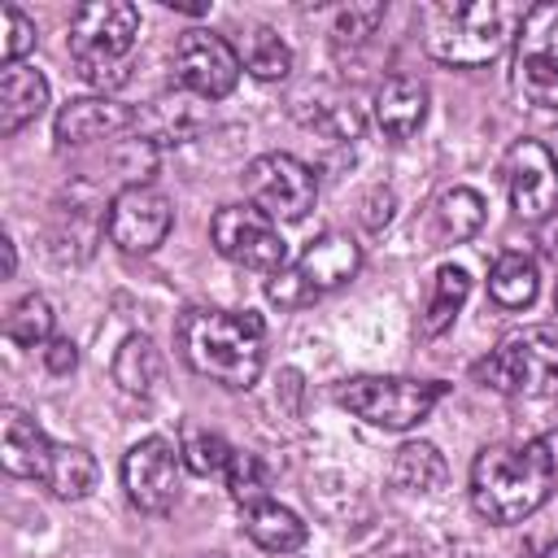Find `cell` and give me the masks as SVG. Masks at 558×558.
I'll use <instances>...</instances> for the list:
<instances>
[{
  "mask_svg": "<svg viewBox=\"0 0 558 558\" xmlns=\"http://www.w3.org/2000/svg\"><path fill=\"white\" fill-rule=\"evenodd\" d=\"M384 22V4H349L336 13V35L340 39H366Z\"/></svg>",
  "mask_w": 558,
  "mask_h": 558,
  "instance_id": "1f68e13d",
  "label": "cell"
},
{
  "mask_svg": "<svg viewBox=\"0 0 558 558\" xmlns=\"http://www.w3.org/2000/svg\"><path fill=\"white\" fill-rule=\"evenodd\" d=\"M536 288H541V275H536V262L527 253H501L488 270V296L506 310H523L536 301Z\"/></svg>",
  "mask_w": 558,
  "mask_h": 558,
  "instance_id": "603a6c76",
  "label": "cell"
},
{
  "mask_svg": "<svg viewBox=\"0 0 558 558\" xmlns=\"http://www.w3.org/2000/svg\"><path fill=\"white\" fill-rule=\"evenodd\" d=\"M427 118V87L410 74H392L375 92V122L392 140H410Z\"/></svg>",
  "mask_w": 558,
  "mask_h": 558,
  "instance_id": "2e32d148",
  "label": "cell"
},
{
  "mask_svg": "<svg viewBox=\"0 0 558 558\" xmlns=\"http://www.w3.org/2000/svg\"><path fill=\"white\" fill-rule=\"evenodd\" d=\"M179 453H183V466H187L192 475H218V471H227V462H231L235 449H231L218 432L187 427L183 440H179Z\"/></svg>",
  "mask_w": 558,
  "mask_h": 558,
  "instance_id": "f546056e",
  "label": "cell"
},
{
  "mask_svg": "<svg viewBox=\"0 0 558 558\" xmlns=\"http://www.w3.org/2000/svg\"><path fill=\"white\" fill-rule=\"evenodd\" d=\"M44 362H48V371H52V375H70V371L78 366V349H74V340L52 336V340L44 344Z\"/></svg>",
  "mask_w": 558,
  "mask_h": 558,
  "instance_id": "d6a6232c",
  "label": "cell"
},
{
  "mask_svg": "<svg viewBox=\"0 0 558 558\" xmlns=\"http://www.w3.org/2000/svg\"><path fill=\"white\" fill-rule=\"evenodd\" d=\"M179 471H183L179 445L166 440V436H148V440L126 449V458H122V488H126L135 510L166 514L174 506V497H179Z\"/></svg>",
  "mask_w": 558,
  "mask_h": 558,
  "instance_id": "7c38bea8",
  "label": "cell"
},
{
  "mask_svg": "<svg viewBox=\"0 0 558 558\" xmlns=\"http://www.w3.org/2000/svg\"><path fill=\"white\" fill-rule=\"evenodd\" d=\"M174 227V209L170 196L157 192L153 183H126L113 192L109 214H105V231L122 253H153Z\"/></svg>",
  "mask_w": 558,
  "mask_h": 558,
  "instance_id": "8fae6325",
  "label": "cell"
},
{
  "mask_svg": "<svg viewBox=\"0 0 558 558\" xmlns=\"http://www.w3.org/2000/svg\"><path fill=\"white\" fill-rule=\"evenodd\" d=\"M201 558H227V554H201Z\"/></svg>",
  "mask_w": 558,
  "mask_h": 558,
  "instance_id": "d590c367",
  "label": "cell"
},
{
  "mask_svg": "<svg viewBox=\"0 0 558 558\" xmlns=\"http://www.w3.org/2000/svg\"><path fill=\"white\" fill-rule=\"evenodd\" d=\"M135 126L144 131L148 144H183V140H192V135L205 126L201 96H192V92L157 96V100L135 118Z\"/></svg>",
  "mask_w": 558,
  "mask_h": 558,
  "instance_id": "d6986e66",
  "label": "cell"
},
{
  "mask_svg": "<svg viewBox=\"0 0 558 558\" xmlns=\"http://www.w3.org/2000/svg\"><path fill=\"white\" fill-rule=\"evenodd\" d=\"M187 366L222 388H253L266 366V331L257 314L187 310L174 327Z\"/></svg>",
  "mask_w": 558,
  "mask_h": 558,
  "instance_id": "7a4b0ae2",
  "label": "cell"
},
{
  "mask_svg": "<svg viewBox=\"0 0 558 558\" xmlns=\"http://www.w3.org/2000/svg\"><path fill=\"white\" fill-rule=\"evenodd\" d=\"M514 92L536 109H558V4L523 9L514 35Z\"/></svg>",
  "mask_w": 558,
  "mask_h": 558,
  "instance_id": "ba28073f",
  "label": "cell"
},
{
  "mask_svg": "<svg viewBox=\"0 0 558 558\" xmlns=\"http://www.w3.org/2000/svg\"><path fill=\"white\" fill-rule=\"evenodd\" d=\"M140 39V9L131 0H92L70 17V57L92 87H122Z\"/></svg>",
  "mask_w": 558,
  "mask_h": 558,
  "instance_id": "277c9868",
  "label": "cell"
},
{
  "mask_svg": "<svg viewBox=\"0 0 558 558\" xmlns=\"http://www.w3.org/2000/svg\"><path fill=\"white\" fill-rule=\"evenodd\" d=\"M4 336H9L13 344H22V349L48 344V340H52V305H48L39 292L22 296V301L4 314Z\"/></svg>",
  "mask_w": 558,
  "mask_h": 558,
  "instance_id": "83f0119b",
  "label": "cell"
},
{
  "mask_svg": "<svg viewBox=\"0 0 558 558\" xmlns=\"http://www.w3.org/2000/svg\"><path fill=\"white\" fill-rule=\"evenodd\" d=\"M240 61H244L248 74L262 78V83H275V78H288V74H292V48H288L283 35L270 31V26H253V31L244 35Z\"/></svg>",
  "mask_w": 558,
  "mask_h": 558,
  "instance_id": "4316f807",
  "label": "cell"
},
{
  "mask_svg": "<svg viewBox=\"0 0 558 558\" xmlns=\"http://www.w3.org/2000/svg\"><path fill=\"white\" fill-rule=\"evenodd\" d=\"M445 475H449V466L432 440H405L392 453V484L401 493H436L445 484Z\"/></svg>",
  "mask_w": 558,
  "mask_h": 558,
  "instance_id": "7402d4cb",
  "label": "cell"
},
{
  "mask_svg": "<svg viewBox=\"0 0 558 558\" xmlns=\"http://www.w3.org/2000/svg\"><path fill=\"white\" fill-rule=\"evenodd\" d=\"M244 187L266 218L301 222L318 201V174L292 153H262L244 170Z\"/></svg>",
  "mask_w": 558,
  "mask_h": 558,
  "instance_id": "9c48e42d",
  "label": "cell"
},
{
  "mask_svg": "<svg viewBox=\"0 0 558 558\" xmlns=\"http://www.w3.org/2000/svg\"><path fill=\"white\" fill-rule=\"evenodd\" d=\"M357 270H362V248H357V240L344 235V231H327V235H318L292 266H283V270H275V275L266 279V296H270V305H279V310H301V305H314L318 296L344 288Z\"/></svg>",
  "mask_w": 558,
  "mask_h": 558,
  "instance_id": "52a82bcc",
  "label": "cell"
},
{
  "mask_svg": "<svg viewBox=\"0 0 558 558\" xmlns=\"http://www.w3.org/2000/svg\"><path fill=\"white\" fill-rule=\"evenodd\" d=\"M240 52L214 31H183L174 44V74L201 100H222L240 83Z\"/></svg>",
  "mask_w": 558,
  "mask_h": 558,
  "instance_id": "4fadbf2b",
  "label": "cell"
},
{
  "mask_svg": "<svg viewBox=\"0 0 558 558\" xmlns=\"http://www.w3.org/2000/svg\"><path fill=\"white\" fill-rule=\"evenodd\" d=\"M475 379L506 397H558V327H523L510 331L484 362H475Z\"/></svg>",
  "mask_w": 558,
  "mask_h": 558,
  "instance_id": "5b68a950",
  "label": "cell"
},
{
  "mask_svg": "<svg viewBox=\"0 0 558 558\" xmlns=\"http://www.w3.org/2000/svg\"><path fill=\"white\" fill-rule=\"evenodd\" d=\"M113 379L126 392H135V397H148L157 388V379H161V353L153 349L148 336H126L122 340V349L113 357Z\"/></svg>",
  "mask_w": 558,
  "mask_h": 558,
  "instance_id": "484cf974",
  "label": "cell"
},
{
  "mask_svg": "<svg viewBox=\"0 0 558 558\" xmlns=\"http://www.w3.org/2000/svg\"><path fill=\"white\" fill-rule=\"evenodd\" d=\"M48 453H52V440L39 432V423L31 414H22L17 405H9L4 410V427H0L4 471L9 475H22V480H39L44 466H48Z\"/></svg>",
  "mask_w": 558,
  "mask_h": 558,
  "instance_id": "e0dca14e",
  "label": "cell"
},
{
  "mask_svg": "<svg viewBox=\"0 0 558 558\" xmlns=\"http://www.w3.org/2000/svg\"><path fill=\"white\" fill-rule=\"evenodd\" d=\"M449 392V384L440 379H410V375H353L336 388V401L366 418L371 427H384V432H405V427H418L436 401Z\"/></svg>",
  "mask_w": 558,
  "mask_h": 558,
  "instance_id": "8992f818",
  "label": "cell"
},
{
  "mask_svg": "<svg viewBox=\"0 0 558 558\" xmlns=\"http://www.w3.org/2000/svg\"><path fill=\"white\" fill-rule=\"evenodd\" d=\"M227 493H231V501L240 510H248L257 501H270V475H266L257 453H244V449L231 453V462H227Z\"/></svg>",
  "mask_w": 558,
  "mask_h": 558,
  "instance_id": "f1b7e54d",
  "label": "cell"
},
{
  "mask_svg": "<svg viewBox=\"0 0 558 558\" xmlns=\"http://www.w3.org/2000/svg\"><path fill=\"white\" fill-rule=\"evenodd\" d=\"M558 488V462L545 436L519 445H488L471 462V506L488 523H523L536 514Z\"/></svg>",
  "mask_w": 558,
  "mask_h": 558,
  "instance_id": "6da1fadb",
  "label": "cell"
},
{
  "mask_svg": "<svg viewBox=\"0 0 558 558\" xmlns=\"http://www.w3.org/2000/svg\"><path fill=\"white\" fill-rule=\"evenodd\" d=\"M0 22H4V39H0L4 65H22V57L35 48V22L17 4H4L0 9Z\"/></svg>",
  "mask_w": 558,
  "mask_h": 558,
  "instance_id": "4dcf8cb0",
  "label": "cell"
},
{
  "mask_svg": "<svg viewBox=\"0 0 558 558\" xmlns=\"http://www.w3.org/2000/svg\"><path fill=\"white\" fill-rule=\"evenodd\" d=\"M554 310H558V288H554Z\"/></svg>",
  "mask_w": 558,
  "mask_h": 558,
  "instance_id": "8d00e7d4",
  "label": "cell"
},
{
  "mask_svg": "<svg viewBox=\"0 0 558 558\" xmlns=\"http://www.w3.org/2000/svg\"><path fill=\"white\" fill-rule=\"evenodd\" d=\"M209 240L227 262H235L244 270L275 275L288 266V244H283L275 218H266L257 205H222L209 222Z\"/></svg>",
  "mask_w": 558,
  "mask_h": 558,
  "instance_id": "30bf717a",
  "label": "cell"
},
{
  "mask_svg": "<svg viewBox=\"0 0 558 558\" xmlns=\"http://www.w3.org/2000/svg\"><path fill=\"white\" fill-rule=\"evenodd\" d=\"M135 109L109 100V96H83V100H70L61 105L57 122H52V135L61 148H83V144H96V140H109V135H122L135 126Z\"/></svg>",
  "mask_w": 558,
  "mask_h": 558,
  "instance_id": "9a60e30c",
  "label": "cell"
},
{
  "mask_svg": "<svg viewBox=\"0 0 558 558\" xmlns=\"http://www.w3.org/2000/svg\"><path fill=\"white\" fill-rule=\"evenodd\" d=\"M39 484L61 501H83L96 488V458L83 445H57L52 440V453H48Z\"/></svg>",
  "mask_w": 558,
  "mask_h": 558,
  "instance_id": "44dd1931",
  "label": "cell"
},
{
  "mask_svg": "<svg viewBox=\"0 0 558 558\" xmlns=\"http://www.w3.org/2000/svg\"><path fill=\"white\" fill-rule=\"evenodd\" d=\"M466 296H471V275H466V266L445 262V266L436 270V279H432V296H427V310H423V318H418V331H423V336H440V331L458 318V310H462Z\"/></svg>",
  "mask_w": 558,
  "mask_h": 558,
  "instance_id": "cb8c5ba5",
  "label": "cell"
},
{
  "mask_svg": "<svg viewBox=\"0 0 558 558\" xmlns=\"http://www.w3.org/2000/svg\"><path fill=\"white\" fill-rule=\"evenodd\" d=\"M0 248H4V275H13V266H17V253H13V240H0Z\"/></svg>",
  "mask_w": 558,
  "mask_h": 558,
  "instance_id": "836d02e7",
  "label": "cell"
},
{
  "mask_svg": "<svg viewBox=\"0 0 558 558\" xmlns=\"http://www.w3.org/2000/svg\"><path fill=\"white\" fill-rule=\"evenodd\" d=\"M545 445H549V453H554V462H558V427H554V432H545Z\"/></svg>",
  "mask_w": 558,
  "mask_h": 558,
  "instance_id": "e575fe53",
  "label": "cell"
},
{
  "mask_svg": "<svg viewBox=\"0 0 558 558\" xmlns=\"http://www.w3.org/2000/svg\"><path fill=\"white\" fill-rule=\"evenodd\" d=\"M510 209L523 222H545L558 214V157L541 140H519L506 153Z\"/></svg>",
  "mask_w": 558,
  "mask_h": 558,
  "instance_id": "5bb4252c",
  "label": "cell"
},
{
  "mask_svg": "<svg viewBox=\"0 0 558 558\" xmlns=\"http://www.w3.org/2000/svg\"><path fill=\"white\" fill-rule=\"evenodd\" d=\"M523 26V9L497 0H453L427 9V52L440 65H488Z\"/></svg>",
  "mask_w": 558,
  "mask_h": 558,
  "instance_id": "3957f363",
  "label": "cell"
},
{
  "mask_svg": "<svg viewBox=\"0 0 558 558\" xmlns=\"http://www.w3.org/2000/svg\"><path fill=\"white\" fill-rule=\"evenodd\" d=\"M48 105V78L31 65H4L0 74V135H17Z\"/></svg>",
  "mask_w": 558,
  "mask_h": 558,
  "instance_id": "ac0fdd59",
  "label": "cell"
},
{
  "mask_svg": "<svg viewBox=\"0 0 558 558\" xmlns=\"http://www.w3.org/2000/svg\"><path fill=\"white\" fill-rule=\"evenodd\" d=\"M244 532L257 549L266 554H292L305 545V523L296 510L279 506V501H257L244 510Z\"/></svg>",
  "mask_w": 558,
  "mask_h": 558,
  "instance_id": "ffe728a7",
  "label": "cell"
},
{
  "mask_svg": "<svg viewBox=\"0 0 558 558\" xmlns=\"http://www.w3.org/2000/svg\"><path fill=\"white\" fill-rule=\"evenodd\" d=\"M432 218H436V240L462 244V240H471L484 227V196L475 187H449L436 201Z\"/></svg>",
  "mask_w": 558,
  "mask_h": 558,
  "instance_id": "d4e9b609",
  "label": "cell"
},
{
  "mask_svg": "<svg viewBox=\"0 0 558 558\" xmlns=\"http://www.w3.org/2000/svg\"><path fill=\"white\" fill-rule=\"evenodd\" d=\"M397 558H405V554H397Z\"/></svg>",
  "mask_w": 558,
  "mask_h": 558,
  "instance_id": "74e56055",
  "label": "cell"
}]
</instances>
